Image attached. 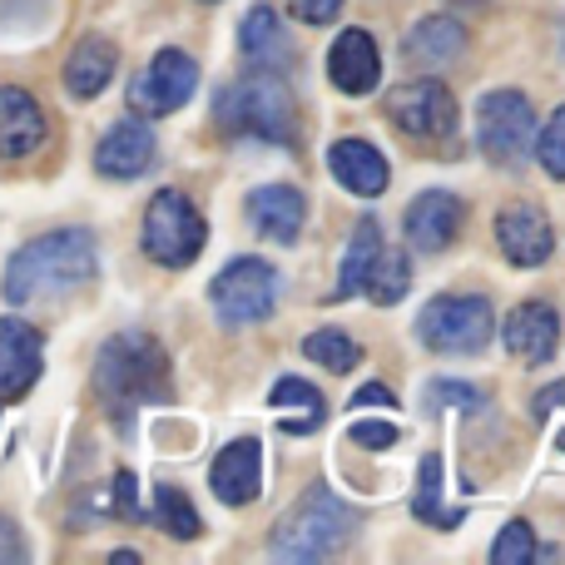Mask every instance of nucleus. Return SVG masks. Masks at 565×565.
Masks as SVG:
<instances>
[{
	"label": "nucleus",
	"instance_id": "1",
	"mask_svg": "<svg viewBox=\"0 0 565 565\" xmlns=\"http://www.w3.org/2000/svg\"><path fill=\"white\" fill-rule=\"evenodd\" d=\"M99 268V244L89 228H55V234H40L20 248L6 264L0 292L6 302H35L50 292H65L89 282Z\"/></svg>",
	"mask_w": 565,
	"mask_h": 565
},
{
	"label": "nucleus",
	"instance_id": "2",
	"mask_svg": "<svg viewBox=\"0 0 565 565\" xmlns=\"http://www.w3.org/2000/svg\"><path fill=\"white\" fill-rule=\"evenodd\" d=\"M95 392L119 427H129L139 407L169 402V358L149 332H119L95 358Z\"/></svg>",
	"mask_w": 565,
	"mask_h": 565
},
{
	"label": "nucleus",
	"instance_id": "3",
	"mask_svg": "<svg viewBox=\"0 0 565 565\" xmlns=\"http://www.w3.org/2000/svg\"><path fill=\"white\" fill-rule=\"evenodd\" d=\"M352 531H358V511L342 507L328 487H312L298 507L278 516L268 546H274L278 561H322L338 556L352 541Z\"/></svg>",
	"mask_w": 565,
	"mask_h": 565
},
{
	"label": "nucleus",
	"instance_id": "4",
	"mask_svg": "<svg viewBox=\"0 0 565 565\" xmlns=\"http://www.w3.org/2000/svg\"><path fill=\"white\" fill-rule=\"evenodd\" d=\"M218 125L238 139H258V145H292L298 139L292 95L274 70H254L238 85H228L218 95Z\"/></svg>",
	"mask_w": 565,
	"mask_h": 565
},
{
	"label": "nucleus",
	"instance_id": "5",
	"mask_svg": "<svg viewBox=\"0 0 565 565\" xmlns=\"http://www.w3.org/2000/svg\"><path fill=\"white\" fill-rule=\"evenodd\" d=\"M491 332H497V312H491V302L477 298V292H471V298L441 292L417 318V338L427 342L431 352H447V358H477L491 342Z\"/></svg>",
	"mask_w": 565,
	"mask_h": 565
},
{
	"label": "nucleus",
	"instance_id": "6",
	"mask_svg": "<svg viewBox=\"0 0 565 565\" xmlns=\"http://www.w3.org/2000/svg\"><path fill=\"white\" fill-rule=\"evenodd\" d=\"M204 214L189 204L179 189H159L149 199V214H145V254L164 268H189L199 254H204Z\"/></svg>",
	"mask_w": 565,
	"mask_h": 565
},
{
	"label": "nucleus",
	"instance_id": "7",
	"mask_svg": "<svg viewBox=\"0 0 565 565\" xmlns=\"http://www.w3.org/2000/svg\"><path fill=\"white\" fill-rule=\"evenodd\" d=\"M477 135L487 159L497 164H521L536 145V109L521 89H491L477 109Z\"/></svg>",
	"mask_w": 565,
	"mask_h": 565
},
{
	"label": "nucleus",
	"instance_id": "8",
	"mask_svg": "<svg viewBox=\"0 0 565 565\" xmlns=\"http://www.w3.org/2000/svg\"><path fill=\"white\" fill-rule=\"evenodd\" d=\"M209 298H214L218 322H228V328H248V322H264L268 312H274L278 274L264 264V258H234V264L214 278Z\"/></svg>",
	"mask_w": 565,
	"mask_h": 565
},
{
	"label": "nucleus",
	"instance_id": "9",
	"mask_svg": "<svg viewBox=\"0 0 565 565\" xmlns=\"http://www.w3.org/2000/svg\"><path fill=\"white\" fill-rule=\"evenodd\" d=\"M387 119L412 139H451L457 135V99L441 79H407L387 95Z\"/></svg>",
	"mask_w": 565,
	"mask_h": 565
},
{
	"label": "nucleus",
	"instance_id": "10",
	"mask_svg": "<svg viewBox=\"0 0 565 565\" xmlns=\"http://www.w3.org/2000/svg\"><path fill=\"white\" fill-rule=\"evenodd\" d=\"M199 89V65L184 55V50H159L154 60L145 65V75L129 85V105L139 115L159 119V115H174L179 105H189V95Z\"/></svg>",
	"mask_w": 565,
	"mask_h": 565
},
{
	"label": "nucleus",
	"instance_id": "11",
	"mask_svg": "<svg viewBox=\"0 0 565 565\" xmlns=\"http://www.w3.org/2000/svg\"><path fill=\"white\" fill-rule=\"evenodd\" d=\"M45 372V338L20 318H0V402H20Z\"/></svg>",
	"mask_w": 565,
	"mask_h": 565
},
{
	"label": "nucleus",
	"instance_id": "12",
	"mask_svg": "<svg viewBox=\"0 0 565 565\" xmlns=\"http://www.w3.org/2000/svg\"><path fill=\"white\" fill-rule=\"evenodd\" d=\"M209 487L224 507H248L264 491V447L254 437H238L228 447H218L214 467H209Z\"/></svg>",
	"mask_w": 565,
	"mask_h": 565
},
{
	"label": "nucleus",
	"instance_id": "13",
	"mask_svg": "<svg viewBox=\"0 0 565 565\" xmlns=\"http://www.w3.org/2000/svg\"><path fill=\"white\" fill-rule=\"evenodd\" d=\"M497 244L507 254V264L541 268L551 258V248H556V234H551V218L536 204H511L497 214Z\"/></svg>",
	"mask_w": 565,
	"mask_h": 565
},
{
	"label": "nucleus",
	"instance_id": "14",
	"mask_svg": "<svg viewBox=\"0 0 565 565\" xmlns=\"http://www.w3.org/2000/svg\"><path fill=\"white\" fill-rule=\"evenodd\" d=\"M461 218H467V209H461L457 194L427 189V194H417L407 204V244L417 248V254H441V248L457 238Z\"/></svg>",
	"mask_w": 565,
	"mask_h": 565
},
{
	"label": "nucleus",
	"instance_id": "15",
	"mask_svg": "<svg viewBox=\"0 0 565 565\" xmlns=\"http://www.w3.org/2000/svg\"><path fill=\"white\" fill-rule=\"evenodd\" d=\"M328 79L342 89V95H372L382 79L377 40H372L367 30H342L328 50Z\"/></svg>",
	"mask_w": 565,
	"mask_h": 565
},
{
	"label": "nucleus",
	"instance_id": "16",
	"mask_svg": "<svg viewBox=\"0 0 565 565\" xmlns=\"http://www.w3.org/2000/svg\"><path fill=\"white\" fill-rule=\"evenodd\" d=\"M45 109L20 85H0V159H30L45 145Z\"/></svg>",
	"mask_w": 565,
	"mask_h": 565
},
{
	"label": "nucleus",
	"instance_id": "17",
	"mask_svg": "<svg viewBox=\"0 0 565 565\" xmlns=\"http://www.w3.org/2000/svg\"><path fill=\"white\" fill-rule=\"evenodd\" d=\"M154 164V135H149L145 119H119V125L105 129L95 149V169L105 179H139Z\"/></svg>",
	"mask_w": 565,
	"mask_h": 565
},
{
	"label": "nucleus",
	"instance_id": "18",
	"mask_svg": "<svg viewBox=\"0 0 565 565\" xmlns=\"http://www.w3.org/2000/svg\"><path fill=\"white\" fill-rule=\"evenodd\" d=\"M328 169H332V179L358 199H377V194H387V184H392L387 159H382L367 139H338V145H328Z\"/></svg>",
	"mask_w": 565,
	"mask_h": 565
},
{
	"label": "nucleus",
	"instance_id": "19",
	"mask_svg": "<svg viewBox=\"0 0 565 565\" xmlns=\"http://www.w3.org/2000/svg\"><path fill=\"white\" fill-rule=\"evenodd\" d=\"M244 209H248V224H254L264 238H274V244H298L308 204H302V194L292 184H264V189H254Z\"/></svg>",
	"mask_w": 565,
	"mask_h": 565
},
{
	"label": "nucleus",
	"instance_id": "20",
	"mask_svg": "<svg viewBox=\"0 0 565 565\" xmlns=\"http://www.w3.org/2000/svg\"><path fill=\"white\" fill-rule=\"evenodd\" d=\"M507 348L521 362H551L561 348V318L551 302H521L507 318Z\"/></svg>",
	"mask_w": 565,
	"mask_h": 565
},
{
	"label": "nucleus",
	"instance_id": "21",
	"mask_svg": "<svg viewBox=\"0 0 565 565\" xmlns=\"http://www.w3.org/2000/svg\"><path fill=\"white\" fill-rule=\"evenodd\" d=\"M119 65V50L109 45L105 35H85L75 50H70V65H65V89L75 99H95L99 89L115 79Z\"/></svg>",
	"mask_w": 565,
	"mask_h": 565
},
{
	"label": "nucleus",
	"instance_id": "22",
	"mask_svg": "<svg viewBox=\"0 0 565 565\" xmlns=\"http://www.w3.org/2000/svg\"><path fill=\"white\" fill-rule=\"evenodd\" d=\"M461 50H467V30H461L457 20H447V15L417 20V30H407V40H402V55H407L412 65H422V70L451 65Z\"/></svg>",
	"mask_w": 565,
	"mask_h": 565
},
{
	"label": "nucleus",
	"instance_id": "23",
	"mask_svg": "<svg viewBox=\"0 0 565 565\" xmlns=\"http://www.w3.org/2000/svg\"><path fill=\"white\" fill-rule=\"evenodd\" d=\"M268 407L292 412V417L282 422V431H302V437L328 422V402H322V392L312 387V382H302V377H278L274 392H268Z\"/></svg>",
	"mask_w": 565,
	"mask_h": 565
},
{
	"label": "nucleus",
	"instance_id": "24",
	"mask_svg": "<svg viewBox=\"0 0 565 565\" xmlns=\"http://www.w3.org/2000/svg\"><path fill=\"white\" fill-rule=\"evenodd\" d=\"M238 50H244L258 70H278L282 60H288V35H282L274 6H254V10H248L244 25H238Z\"/></svg>",
	"mask_w": 565,
	"mask_h": 565
},
{
	"label": "nucleus",
	"instance_id": "25",
	"mask_svg": "<svg viewBox=\"0 0 565 565\" xmlns=\"http://www.w3.org/2000/svg\"><path fill=\"white\" fill-rule=\"evenodd\" d=\"M382 254V228L377 218H358V228H352V244H348V258H342V274H338V288H332V298H352V292H362V282H367L372 264H377Z\"/></svg>",
	"mask_w": 565,
	"mask_h": 565
},
{
	"label": "nucleus",
	"instance_id": "26",
	"mask_svg": "<svg viewBox=\"0 0 565 565\" xmlns=\"http://www.w3.org/2000/svg\"><path fill=\"white\" fill-rule=\"evenodd\" d=\"M412 516L427 521L437 531H457L461 526V507H447L441 497V457H422V471H417V497H412Z\"/></svg>",
	"mask_w": 565,
	"mask_h": 565
},
{
	"label": "nucleus",
	"instance_id": "27",
	"mask_svg": "<svg viewBox=\"0 0 565 565\" xmlns=\"http://www.w3.org/2000/svg\"><path fill=\"white\" fill-rule=\"evenodd\" d=\"M407 282H412L407 254H402V248H387V244H382V254H377V264H372L367 282H362V292H367L372 302H382V308H392V302L407 298Z\"/></svg>",
	"mask_w": 565,
	"mask_h": 565
},
{
	"label": "nucleus",
	"instance_id": "28",
	"mask_svg": "<svg viewBox=\"0 0 565 565\" xmlns=\"http://www.w3.org/2000/svg\"><path fill=\"white\" fill-rule=\"evenodd\" d=\"M154 521H159V531H164V536H174V541H194L199 531H204L194 501H189L179 487H169V481H164V487H154Z\"/></svg>",
	"mask_w": 565,
	"mask_h": 565
},
{
	"label": "nucleus",
	"instance_id": "29",
	"mask_svg": "<svg viewBox=\"0 0 565 565\" xmlns=\"http://www.w3.org/2000/svg\"><path fill=\"white\" fill-rule=\"evenodd\" d=\"M302 352H308L318 367H328V372H352L362 362V348L338 328H318L308 342H302Z\"/></svg>",
	"mask_w": 565,
	"mask_h": 565
},
{
	"label": "nucleus",
	"instance_id": "30",
	"mask_svg": "<svg viewBox=\"0 0 565 565\" xmlns=\"http://www.w3.org/2000/svg\"><path fill=\"white\" fill-rule=\"evenodd\" d=\"M491 561H497V565H531V561H536V531H531L526 521L501 526V536L491 541Z\"/></svg>",
	"mask_w": 565,
	"mask_h": 565
},
{
	"label": "nucleus",
	"instance_id": "31",
	"mask_svg": "<svg viewBox=\"0 0 565 565\" xmlns=\"http://www.w3.org/2000/svg\"><path fill=\"white\" fill-rule=\"evenodd\" d=\"M536 159H541V169H546L551 179H565V105L556 109V115H551V125L541 129Z\"/></svg>",
	"mask_w": 565,
	"mask_h": 565
},
{
	"label": "nucleus",
	"instance_id": "32",
	"mask_svg": "<svg viewBox=\"0 0 565 565\" xmlns=\"http://www.w3.org/2000/svg\"><path fill=\"white\" fill-rule=\"evenodd\" d=\"M431 402H437V407H467V412L481 407V397L467 387V382H447V377L431 382Z\"/></svg>",
	"mask_w": 565,
	"mask_h": 565
},
{
	"label": "nucleus",
	"instance_id": "33",
	"mask_svg": "<svg viewBox=\"0 0 565 565\" xmlns=\"http://www.w3.org/2000/svg\"><path fill=\"white\" fill-rule=\"evenodd\" d=\"M348 437L358 441V447H367V451H382V447L397 441V427H392V422H352Z\"/></svg>",
	"mask_w": 565,
	"mask_h": 565
},
{
	"label": "nucleus",
	"instance_id": "34",
	"mask_svg": "<svg viewBox=\"0 0 565 565\" xmlns=\"http://www.w3.org/2000/svg\"><path fill=\"white\" fill-rule=\"evenodd\" d=\"M115 497H119V516H125V521H145L149 516V511L145 507H139V491H135V471H119V477H115Z\"/></svg>",
	"mask_w": 565,
	"mask_h": 565
},
{
	"label": "nucleus",
	"instance_id": "35",
	"mask_svg": "<svg viewBox=\"0 0 565 565\" xmlns=\"http://www.w3.org/2000/svg\"><path fill=\"white\" fill-rule=\"evenodd\" d=\"M342 0H292V15L302 20V25H328V20H338Z\"/></svg>",
	"mask_w": 565,
	"mask_h": 565
},
{
	"label": "nucleus",
	"instance_id": "36",
	"mask_svg": "<svg viewBox=\"0 0 565 565\" xmlns=\"http://www.w3.org/2000/svg\"><path fill=\"white\" fill-rule=\"evenodd\" d=\"M25 556H30V551H25V536H20V526L0 516V561L15 565V561H25Z\"/></svg>",
	"mask_w": 565,
	"mask_h": 565
},
{
	"label": "nucleus",
	"instance_id": "37",
	"mask_svg": "<svg viewBox=\"0 0 565 565\" xmlns=\"http://www.w3.org/2000/svg\"><path fill=\"white\" fill-rule=\"evenodd\" d=\"M358 407H397V397H392V392L387 387H362L358 392V397H352V412H358Z\"/></svg>",
	"mask_w": 565,
	"mask_h": 565
},
{
	"label": "nucleus",
	"instance_id": "38",
	"mask_svg": "<svg viewBox=\"0 0 565 565\" xmlns=\"http://www.w3.org/2000/svg\"><path fill=\"white\" fill-rule=\"evenodd\" d=\"M556 407H565V382H551L546 392L536 397V417H551Z\"/></svg>",
	"mask_w": 565,
	"mask_h": 565
},
{
	"label": "nucleus",
	"instance_id": "39",
	"mask_svg": "<svg viewBox=\"0 0 565 565\" xmlns=\"http://www.w3.org/2000/svg\"><path fill=\"white\" fill-rule=\"evenodd\" d=\"M561 45H565V40H561Z\"/></svg>",
	"mask_w": 565,
	"mask_h": 565
}]
</instances>
